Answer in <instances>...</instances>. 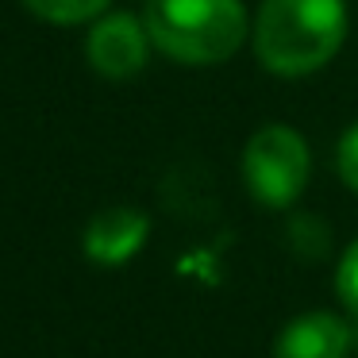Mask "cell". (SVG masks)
<instances>
[{"instance_id":"1","label":"cell","mask_w":358,"mask_h":358,"mask_svg":"<svg viewBox=\"0 0 358 358\" xmlns=\"http://www.w3.org/2000/svg\"><path fill=\"white\" fill-rule=\"evenodd\" d=\"M347 4L343 0H262L250 24V47L273 78H312L347 43Z\"/></svg>"},{"instance_id":"2","label":"cell","mask_w":358,"mask_h":358,"mask_svg":"<svg viewBox=\"0 0 358 358\" xmlns=\"http://www.w3.org/2000/svg\"><path fill=\"white\" fill-rule=\"evenodd\" d=\"M143 24L155 50L181 66H220L250 39L243 0H147Z\"/></svg>"},{"instance_id":"3","label":"cell","mask_w":358,"mask_h":358,"mask_svg":"<svg viewBox=\"0 0 358 358\" xmlns=\"http://www.w3.org/2000/svg\"><path fill=\"white\" fill-rule=\"evenodd\" d=\"M312 178V150L289 124H266L243 147V185L262 208H289Z\"/></svg>"},{"instance_id":"4","label":"cell","mask_w":358,"mask_h":358,"mask_svg":"<svg viewBox=\"0 0 358 358\" xmlns=\"http://www.w3.org/2000/svg\"><path fill=\"white\" fill-rule=\"evenodd\" d=\"M150 47H155L150 31L143 24V16H135V12H104L101 20H93V27L85 35L89 66L108 81L139 78L147 70Z\"/></svg>"},{"instance_id":"5","label":"cell","mask_w":358,"mask_h":358,"mask_svg":"<svg viewBox=\"0 0 358 358\" xmlns=\"http://www.w3.org/2000/svg\"><path fill=\"white\" fill-rule=\"evenodd\" d=\"M147 235H150L147 212L131 208V204H116V208H104L89 220L81 247L96 266H124L143 250Z\"/></svg>"},{"instance_id":"6","label":"cell","mask_w":358,"mask_h":358,"mask_svg":"<svg viewBox=\"0 0 358 358\" xmlns=\"http://www.w3.org/2000/svg\"><path fill=\"white\" fill-rule=\"evenodd\" d=\"M350 331L335 312H304L289 320L273 339V358H347Z\"/></svg>"},{"instance_id":"7","label":"cell","mask_w":358,"mask_h":358,"mask_svg":"<svg viewBox=\"0 0 358 358\" xmlns=\"http://www.w3.org/2000/svg\"><path fill=\"white\" fill-rule=\"evenodd\" d=\"M24 8L31 16L47 20L58 27H73V24H93L112 8V0H24Z\"/></svg>"},{"instance_id":"8","label":"cell","mask_w":358,"mask_h":358,"mask_svg":"<svg viewBox=\"0 0 358 358\" xmlns=\"http://www.w3.org/2000/svg\"><path fill=\"white\" fill-rule=\"evenodd\" d=\"M335 293L339 301L347 304L350 316H358V239L343 250L339 258V270H335Z\"/></svg>"},{"instance_id":"9","label":"cell","mask_w":358,"mask_h":358,"mask_svg":"<svg viewBox=\"0 0 358 358\" xmlns=\"http://www.w3.org/2000/svg\"><path fill=\"white\" fill-rule=\"evenodd\" d=\"M335 170H339L343 185L350 193H358V124H350L339 135V147H335Z\"/></svg>"}]
</instances>
